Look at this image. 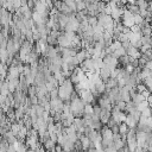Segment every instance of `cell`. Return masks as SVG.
Returning <instances> with one entry per match:
<instances>
[{
  "instance_id": "c3c4849f",
  "label": "cell",
  "mask_w": 152,
  "mask_h": 152,
  "mask_svg": "<svg viewBox=\"0 0 152 152\" xmlns=\"http://www.w3.org/2000/svg\"><path fill=\"white\" fill-rule=\"evenodd\" d=\"M71 152H78V151H76V150H72V151H71Z\"/></svg>"
},
{
  "instance_id": "b9f144b4",
  "label": "cell",
  "mask_w": 152,
  "mask_h": 152,
  "mask_svg": "<svg viewBox=\"0 0 152 152\" xmlns=\"http://www.w3.org/2000/svg\"><path fill=\"white\" fill-rule=\"evenodd\" d=\"M110 131H112V133L113 134H116V133H119V125H114L112 128H109Z\"/></svg>"
},
{
  "instance_id": "7402d4cb",
  "label": "cell",
  "mask_w": 152,
  "mask_h": 152,
  "mask_svg": "<svg viewBox=\"0 0 152 152\" xmlns=\"http://www.w3.org/2000/svg\"><path fill=\"white\" fill-rule=\"evenodd\" d=\"M120 48H121V43H120L119 40H113V43H112V44L108 46V49L110 50V52H112V53H113L115 50L120 49Z\"/></svg>"
},
{
  "instance_id": "681fc988",
  "label": "cell",
  "mask_w": 152,
  "mask_h": 152,
  "mask_svg": "<svg viewBox=\"0 0 152 152\" xmlns=\"http://www.w3.org/2000/svg\"><path fill=\"white\" fill-rule=\"evenodd\" d=\"M151 118H152V109H151Z\"/></svg>"
},
{
  "instance_id": "d6986e66",
  "label": "cell",
  "mask_w": 152,
  "mask_h": 152,
  "mask_svg": "<svg viewBox=\"0 0 152 152\" xmlns=\"http://www.w3.org/2000/svg\"><path fill=\"white\" fill-rule=\"evenodd\" d=\"M32 108L34 109V112H36V115H37L38 118H42V115H43V113L45 112V109H44V107H42L40 104H36V106H32Z\"/></svg>"
},
{
  "instance_id": "277c9868",
  "label": "cell",
  "mask_w": 152,
  "mask_h": 152,
  "mask_svg": "<svg viewBox=\"0 0 152 152\" xmlns=\"http://www.w3.org/2000/svg\"><path fill=\"white\" fill-rule=\"evenodd\" d=\"M99 118H100V122H101L102 125H107L108 121L112 119V113H110L109 110L102 109L101 113H100V115H99Z\"/></svg>"
},
{
  "instance_id": "3957f363",
  "label": "cell",
  "mask_w": 152,
  "mask_h": 152,
  "mask_svg": "<svg viewBox=\"0 0 152 152\" xmlns=\"http://www.w3.org/2000/svg\"><path fill=\"white\" fill-rule=\"evenodd\" d=\"M110 69L109 68H107L106 65H102V68L99 70V76H100V78L102 80V82H106V81H108L109 78H110Z\"/></svg>"
},
{
  "instance_id": "83f0119b",
  "label": "cell",
  "mask_w": 152,
  "mask_h": 152,
  "mask_svg": "<svg viewBox=\"0 0 152 152\" xmlns=\"http://www.w3.org/2000/svg\"><path fill=\"white\" fill-rule=\"evenodd\" d=\"M146 108H148V103H147V101L145 100V101H142L141 103H139V104H137V109L141 113L144 109H146Z\"/></svg>"
},
{
  "instance_id": "836d02e7",
  "label": "cell",
  "mask_w": 152,
  "mask_h": 152,
  "mask_svg": "<svg viewBox=\"0 0 152 152\" xmlns=\"http://www.w3.org/2000/svg\"><path fill=\"white\" fill-rule=\"evenodd\" d=\"M28 99H30V102H31L32 106L38 104V97H37L36 95H34V96H28Z\"/></svg>"
},
{
  "instance_id": "5b68a950",
  "label": "cell",
  "mask_w": 152,
  "mask_h": 152,
  "mask_svg": "<svg viewBox=\"0 0 152 152\" xmlns=\"http://www.w3.org/2000/svg\"><path fill=\"white\" fill-rule=\"evenodd\" d=\"M119 94H120V97H121V101H124L125 103H128L131 102V96H129V90L124 87V88H119Z\"/></svg>"
},
{
  "instance_id": "bcb514c9",
  "label": "cell",
  "mask_w": 152,
  "mask_h": 152,
  "mask_svg": "<svg viewBox=\"0 0 152 152\" xmlns=\"http://www.w3.org/2000/svg\"><path fill=\"white\" fill-rule=\"evenodd\" d=\"M103 152H118V151H115L114 147H107L103 150Z\"/></svg>"
},
{
  "instance_id": "f6af8a7d",
  "label": "cell",
  "mask_w": 152,
  "mask_h": 152,
  "mask_svg": "<svg viewBox=\"0 0 152 152\" xmlns=\"http://www.w3.org/2000/svg\"><path fill=\"white\" fill-rule=\"evenodd\" d=\"M55 152H63L62 146H59V145H57V144H56V146H55Z\"/></svg>"
},
{
  "instance_id": "4dcf8cb0",
  "label": "cell",
  "mask_w": 152,
  "mask_h": 152,
  "mask_svg": "<svg viewBox=\"0 0 152 152\" xmlns=\"http://www.w3.org/2000/svg\"><path fill=\"white\" fill-rule=\"evenodd\" d=\"M101 110H102V109H101L97 104H94V106H93V113H94V115H97V116H99L100 113H101Z\"/></svg>"
},
{
  "instance_id": "5bb4252c",
  "label": "cell",
  "mask_w": 152,
  "mask_h": 152,
  "mask_svg": "<svg viewBox=\"0 0 152 152\" xmlns=\"http://www.w3.org/2000/svg\"><path fill=\"white\" fill-rule=\"evenodd\" d=\"M131 101L137 106V104H139V103H141L142 101H145V97L141 95V94H139V93H137L132 99H131Z\"/></svg>"
},
{
  "instance_id": "44dd1931",
  "label": "cell",
  "mask_w": 152,
  "mask_h": 152,
  "mask_svg": "<svg viewBox=\"0 0 152 152\" xmlns=\"http://www.w3.org/2000/svg\"><path fill=\"white\" fill-rule=\"evenodd\" d=\"M75 2H76V12H82V11L87 10L84 1H82V0H76Z\"/></svg>"
},
{
  "instance_id": "cb8c5ba5",
  "label": "cell",
  "mask_w": 152,
  "mask_h": 152,
  "mask_svg": "<svg viewBox=\"0 0 152 152\" xmlns=\"http://www.w3.org/2000/svg\"><path fill=\"white\" fill-rule=\"evenodd\" d=\"M37 94V87L36 84H31L28 86V89H27V96H34Z\"/></svg>"
},
{
  "instance_id": "ab89813d",
  "label": "cell",
  "mask_w": 152,
  "mask_h": 152,
  "mask_svg": "<svg viewBox=\"0 0 152 152\" xmlns=\"http://www.w3.org/2000/svg\"><path fill=\"white\" fill-rule=\"evenodd\" d=\"M132 44H131V42L129 40H127V42H124V43H121V48H124L125 50H127L129 46H131Z\"/></svg>"
},
{
  "instance_id": "4316f807",
  "label": "cell",
  "mask_w": 152,
  "mask_h": 152,
  "mask_svg": "<svg viewBox=\"0 0 152 152\" xmlns=\"http://www.w3.org/2000/svg\"><path fill=\"white\" fill-rule=\"evenodd\" d=\"M0 94H1V95H4V96H7V95L10 94V90H8V86H7V82H6V81L4 82L2 87H1V91H0Z\"/></svg>"
},
{
  "instance_id": "2e32d148",
  "label": "cell",
  "mask_w": 152,
  "mask_h": 152,
  "mask_svg": "<svg viewBox=\"0 0 152 152\" xmlns=\"http://www.w3.org/2000/svg\"><path fill=\"white\" fill-rule=\"evenodd\" d=\"M126 55V50L124 49V48H120V49H118V50H115L113 53H112V57H114V58H120V57H122V56H125Z\"/></svg>"
},
{
  "instance_id": "7dc6e473",
  "label": "cell",
  "mask_w": 152,
  "mask_h": 152,
  "mask_svg": "<svg viewBox=\"0 0 152 152\" xmlns=\"http://www.w3.org/2000/svg\"><path fill=\"white\" fill-rule=\"evenodd\" d=\"M5 100H6V96H4V95L0 94V106L5 103Z\"/></svg>"
},
{
  "instance_id": "8fae6325",
  "label": "cell",
  "mask_w": 152,
  "mask_h": 152,
  "mask_svg": "<svg viewBox=\"0 0 152 152\" xmlns=\"http://www.w3.org/2000/svg\"><path fill=\"white\" fill-rule=\"evenodd\" d=\"M62 87H63L65 90H68L69 93H72V91H74V84L71 83V81H70L69 78H65V80H64Z\"/></svg>"
},
{
  "instance_id": "1f68e13d",
  "label": "cell",
  "mask_w": 152,
  "mask_h": 152,
  "mask_svg": "<svg viewBox=\"0 0 152 152\" xmlns=\"http://www.w3.org/2000/svg\"><path fill=\"white\" fill-rule=\"evenodd\" d=\"M12 4H13V8L14 10H18V8L21 7V0H13Z\"/></svg>"
},
{
  "instance_id": "8d00e7d4",
  "label": "cell",
  "mask_w": 152,
  "mask_h": 152,
  "mask_svg": "<svg viewBox=\"0 0 152 152\" xmlns=\"http://www.w3.org/2000/svg\"><path fill=\"white\" fill-rule=\"evenodd\" d=\"M53 122L55 124H57V122H61V113H56L53 116Z\"/></svg>"
},
{
  "instance_id": "f1b7e54d",
  "label": "cell",
  "mask_w": 152,
  "mask_h": 152,
  "mask_svg": "<svg viewBox=\"0 0 152 152\" xmlns=\"http://www.w3.org/2000/svg\"><path fill=\"white\" fill-rule=\"evenodd\" d=\"M49 95H50V100L57 99V97H58V88H55L53 90H51V91L49 93Z\"/></svg>"
},
{
  "instance_id": "ba28073f",
  "label": "cell",
  "mask_w": 152,
  "mask_h": 152,
  "mask_svg": "<svg viewBox=\"0 0 152 152\" xmlns=\"http://www.w3.org/2000/svg\"><path fill=\"white\" fill-rule=\"evenodd\" d=\"M125 124L128 126V128H135L137 127V121L133 119V116L131 114H127L126 115V120H125Z\"/></svg>"
},
{
  "instance_id": "60d3db41",
  "label": "cell",
  "mask_w": 152,
  "mask_h": 152,
  "mask_svg": "<svg viewBox=\"0 0 152 152\" xmlns=\"http://www.w3.org/2000/svg\"><path fill=\"white\" fill-rule=\"evenodd\" d=\"M49 116H50V112H46V110H45V112L43 113V115H42V119L46 122V121H48V119H49Z\"/></svg>"
},
{
  "instance_id": "4fadbf2b",
  "label": "cell",
  "mask_w": 152,
  "mask_h": 152,
  "mask_svg": "<svg viewBox=\"0 0 152 152\" xmlns=\"http://www.w3.org/2000/svg\"><path fill=\"white\" fill-rule=\"evenodd\" d=\"M7 71H8V66L2 64V63H0V80L5 81V78L7 76Z\"/></svg>"
},
{
  "instance_id": "f5cc1de1",
  "label": "cell",
  "mask_w": 152,
  "mask_h": 152,
  "mask_svg": "<svg viewBox=\"0 0 152 152\" xmlns=\"http://www.w3.org/2000/svg\"><path fill=\"white\" fill-rule=\"evenodd\" d=\"M151 39H152V37H151Z\"/></svg>"
},
{
  "instance_id": "f35d334b",
  "label": "cell",
  "mask_w": 152,
  "mask_h": 152,
  "mask_svg": "<svg viewBox=\"0 0 152 152\" xmlns=\"http://www.w3.org/2000/svg\"><path fill=\"white\" fill-rule=\"evenodd\" d=\"M27 8H28L30 11H33V8H34V1L27 0Z\"/></svg>"
},
{
  "instance_id": "ac0fdd59",
  "label": "cell",
  "mask_w": 152,
  "mask_h": 152,
  "mask_svg": "<svg viewBox=\"0 0 152 152\" xmlns=\"http://www.w3.org/2000/svg\"><path fill=\"white\" fill-rule=\"evenodd\" d=\"M125 146H126V141H124V140H121V139L114 141V145H113V147H114L115 151H120V150H122Z\"/></svg>"
},
{
  "instance_id": "7a4b0ae2",
  "label": "cell",
  "mask_w": 152,
  "mask_h": 152,
  "mask_svg": "<svg viewBox=\"0 0 152 152\" xmlns=\"http://www.w3.org/2000/svg\"><path fill=\"white\" fill-rule=\"evenodd\" d=\"M70 95H71V93H69L68 90H65L62 86L58 87V99H61L64 103L70 102Z\"/></svg>"
},
{
  "instance_id": "d4e9b609",
  "label": "cell",
  "mask_w": 152,
  "mask_h": 152,
  "mask_svg": "<svg viewBox=\"0 0 152 152\" xmlns=\"http://www.w3.org/2000/svg\"><path fill=\"white\" fill-rule=\"evenodd\" d=\"M76 58H77V61H78V63L81 64L84 59H86V52H84V50H81V51H78L77 53H76Z\"/></svg>"
},
{
  "instance_id": "ee69618b",
  "label": "cell",
  "mask_w": 152,
  "mask_h": 152,
  "mask_svg": "<svg viewBox=\"0 0 152 152\" xmlns=\"http://www.w3.org/2000/svg\"><path fill=\"white\" fill-rule=\"evenodd\" d=\"M145 68H147V69H150V70H152V59H150L147 63H146V65H145Z\"/></svg>"
},
{
  "instance_id": "e0dca14e",
  "label": "cell",
  "mask_w": 152,
  "mask_h": 152,
  "mask_svg": "<svg viewBox=\"0 0 152 152\" xmlns=\"http://www.w3.org/2000/svg\"><path fill=\"white\" fill-rule=\"evenodd\" d=\"M20 128H21V126H20L18 122H13V124L11 125V132L13 133V135H14V137H17V135L19 134Z\"/></svg>"
},
{
  "instance_id": "603a6c76",
  "label": "cell",
  "mask_w": 152,
  "mask_h": 152,
  "mask_svg": "<svg viewBox=\"0 0 152 152\" xmlns=\"http://www.w3.org/2000/svg\"><path fill=\"white\" fill-rule=\"evenodd\" d=\"M64 4L72 11V12H75L76 13V2L74 1V0H65L64 1Z\"/></svg>"
},
{
  "instance_id": "ffe728a7",
  "label": "cell",
  "mask_w": 152,
  "mask_h": 152,
  "mask_svg": "<svg viewBox=\"0 0 152 152\" xmlns=\"http://www.w3.org/2000/svg\"><path fill=\"white\" fill-rule=\"evenodd\" d=\"M128 131H129V128H128V126L125 122H122V124L119 125V134L120 135H126Z\"/></svg>"
},
{
  "instance_id": "d6a6232c",
  "label": "cell",
  "mask_w": 152,
  "mask_h": 152,
  "mask_svg": "<svg viewBox=\"0 0 152 152\" xmlns=\"http://www.w3.org/2000/svg\"><path fill=\"white\" fill-rule=\"evenodd\" d=\"M141 115H142V116H145V118H150V116H151V108L148 107V108L144 109V110L141 112Z\"/></svg>"
},
{
  "instance_id": "9c48e42d",
  "label": "cell",
  "mask_w": 152,
  "mask_h": 152,
  "mask_svg": "<svg viewBox=\"0 0 152 152\" xmlns=\"http://www.w3.org/2000/svg\"><path fill=\"white\" fill-rule=\"evenodd\" d=\"M62 150H63V152H71L74 150V142H71L70 140H68L65 138V141L62 145Z\"/></svg>"
},
{
  "instance_id": "30bf717a",
  "label": "cell",
  "mask_w": 152,
  "mask_h": 152,
  "mask_svg": "<svg viewBox=\"0 0 152 152\" xmlns=\"http://www.w3.org/2000/svg\"><path fill=\"white\" fill-rule=\"evenodd\" d=\"M129 42H131V44L132 45H134L137 42H139L140 40V38H141V33H133V32H129Z\"/></svg>"
},
{
  "instance_id": "7bdbcfd3",
  "label": "cell",
  "mask_w": 152,
  "mask_h": 152,
  "mask_svg": "<svg viewBox=\"0 0 152 152\" xmlns=\"http://www.w3.org/2000/svg\"><path fill=\"white\" fill-rule=\"evenodd\" d=\"M146 101H147V103H148V107L152 109V93L150 94V96L146 99Z\"/></svg>"
},
{
  "instance_id": "f907efd6",
  "label": "cell",
  "mask_w": 152,
  "mask_h": 152,
  "mask_svg": "<svg viewBox=\"0 0 152 152\" xmlns=\"http://www.w3.org/2000/svg\"><path fill=\"white\" fill-rule=\"evenodd\" d=\"M81 152H88V151H81Z\"/></svg>"
},
{
  "instance_id": "484cf974",
  "label": "cell",
  "mask_w": 152,
  "mask_h": 152,
  "mask_svg": "<svg viewBox=\"0 0 152 152\" xmlns=\"http://www.w3.org/2000/svg\"><path fill=\"white\" fill-rule=\"evenodd\" d=\"M83 114L84 115H93V106L91 104H84V108H83Z\"/></svg>"
},
{
  "instance_id": "74e56055",
  "label": "cell",
  "mask_w": 152,
  "mask_h": 152,
  "mask_svg": "<svg viewBox=\"0 0 152 152\" xmlns=\"http://www.w3.org/2000/svg\"><path fill=\"white\" fill-rule=\"evenodd\" d=\"M57 134H56V132H52V133H50V140L51 141H53V142H56L57 144Z\"/></svg>"
},
{
  "instance_id": "52a82bcc",
  "label": "cell",
  "mask_w": 152,
  "mask_h": 152,
  "mask_svg": "<svg viewBox=\"0 0 152 152\" xmlns=\"http://www.w3.org/2000/svg\"><path fill=\"white\" fill-rule=\"evenodd\" d=\"M55 146H56V142L51 141L50 139L43 142V148H44L46 152H53V151H55Z\"/></svg>"
},
{
  "instance_id": "7c38bea8",
  "label": "cell",
  "mask_w": 152,
  "mask_h": 152,
  "mask_svg": "<svg viewBox=\"0 0 152 152\" xmlns=\"http://www.w3.org/2000/svg\"><path fill=\"white\" fill-rule=\"evenodd\" d=\"M8 59V52L6 49H0V63L6 65V62Z\"/></svg>"
},
{
  "instance_id": "6da1fadb",
  "label": "cell",
  "mask_w": 152,
  "mask_h": 152,
  "mask_svg": "<svg viewBox=\"0 0 152 152\" xmlns=\"http://www.w3.org/2000/svg\"><path fill=\"white\" fill-rule=\"evenodd\" d=\"M70 112L72 113V115L75 118H83V108H84V103L82 102V100L80 97L70 101Z\"/></svg>"
},
{
  "instance_id": "d590c367",
  "label": "cell",
  "mask_w": 152,
  "mask_h": 152,
  "mask_svg": "<svg viewBox=\"0 0 152 152\" xmlns=\"http://www.w3.org/2000/svg\"><path fill=\"white\" fill-rule=\"evenodd\" d=\"M48 132H49V133L56 132V126H55V124H49V125H48Z\"/></svg>"
},
{
  "instance_id": "9a60e30c",
  "label": "cell",
  "mask_w": 152,
  "mask_h": 152,
  "mask_svg": "<svg viewBox=\"0 0 152 152\" xmlns=\"http://www.w3.org/2000/svg\"><path fill=\"white\" fill-rule=\"evenodd\" d=\"M95 88H96V91H97V94L99 95H103L104 93H106V84H104V82H100V83H97L96 86H95Z\"/></svg>"
},
{
  "instance_id": "8992f818",
  "label": "cell",
  "mask_w": 152,
  "mask_h": 152,
  "mask_svg": "<svg viewBox=\"0 0 152 152\" xmlns=\"http://www.w3.org/2000/svg\"><path fill=\"white\" fill-rule=\"evenodd\" d=\"M126 55H127V56H129V57H132V58H134V59H138V58L141 56V53H140L139 49L134 48L133 45H131V46L126 50Z\"/></svg>"
},
{
  "instance_id": "816d5d0a",
  "label": "cell",
  "mask_w": 152,
  "mask_h": 152,
  "mask_svg": "<svg viewBox=\"0 0 152 152\" xmlns=\"http://www.w3.org/2000/svg\"><path fill=\"white\" fill-rule=\"evenodd\" d=\"M151 59H152V52H151Z\"/></svg>"
},
{
  "instance_id": "f546056e",
  "label": "cell",
  "mask_w": 152,
  "mask_h": 152,
  "mask_svg": "<svg viewBox=\"0 0 152 152\" xmlns=\"http://www.w3.org/2000/svg\"><path fill=\"white\" fill-rule=\"evenodd\" d=\"M142 21H144V19H142L139 14L134 15V24H135V25H138V26H139V25H141V24H142Z\"/></svg>"
},
{
  "instance_id": "e575fe53",
  "label": "cell",
  "mask_w": 152,
  "mask_h": 152,
  "mask_svg": "<svg viewBox=\"0 0 152 152\" xmlns=\"http://www.w3.org/2000/svg\"><path fill=\"white\" fill-rule=\"evenodd\" d=\"M124 69H125V70H126L128 74H132V72H133V70H134L133 65H132V64H129V63H128L127 65H125V68H124Z\"/></svg>"
}]
</instances>
